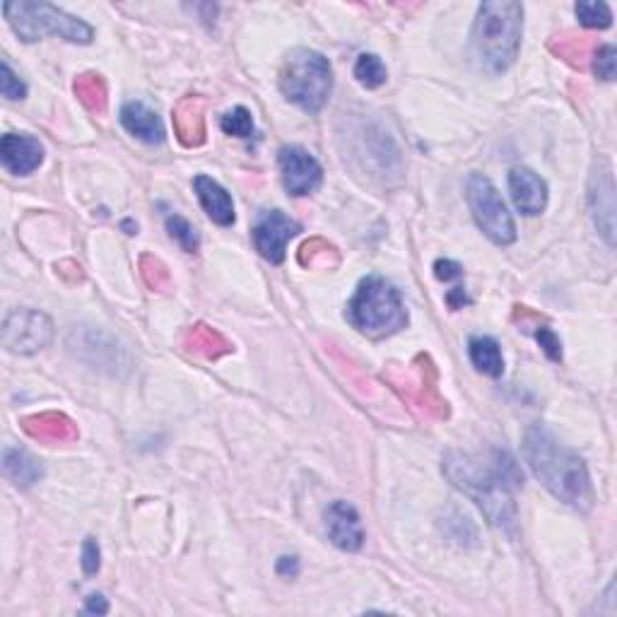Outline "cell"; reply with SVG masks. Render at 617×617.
Listing matches in <instances>:
<instances>
[{
  "instance_id": "1",
  "label": "cell",
  "mask_w": 617,
  "mask_h": 617,
  "mask_svg": "<svg viewBox=\"0 0 617 617\" xmlns=\"http://www.w3.org/2000/svg\"><path fill=\"white\" fill-rule=\"evenodd\" d=\"M444 473L451 485L473 499L492 526L511 533L516 528V504L511 490L524 485L519 463L507 451H492L490 463L475 461L461 451L444 456Z\"/></svg>"
},
{
  "instance_id": "2",
  "label": "cell",
  "mask_w": 617,
  "mask_h": 617,
  "mask_svg": "<svg viewBox=\"0 0 617 617\" xmlns=\"http://www.w3.org/2000/svg\"><path fill=\"white\" fill-rule=\"evenodd\" d=\"M524 458L533 475L560 502L581 514L591 511L596 495H593L591 475L584 458L557 442L555 434L545 430L543 425H533L526 430Z\"/></svg>"
},
{
  "instance_id": "3",
  "label": "cell",
  "mask_w": 617,
  "mask_h": 617,
  "mask_svg": "<svg viewBox=\"0 0 617 617\" xmlns=\"http://www.w3.org/2000/svg\"><path fill=\"white\" fill-rule=\"evenodd\" d=\"M524 34V5L514 0H490L478 8L470 46L478 66L499 75L514 66Z\"/></svg>"
},
{
  "instance_id": "4",
  "label": "cell",
  "mask_w": 617,
  "mask_h": 617,
  "mask_svg": "<svg viewBox=\"0 0 617 617\" xmlns=\"http://www.w3.org/2000/svg\"><path fill=\"white\" fill-rule=\"evenodd\" d=\"M348 321L362 336L384 340L408 326V309L401 292L389 280L369 275L357 285L355 297L350 299Z\"/></svg>"
},
{
  "instance_id": "5",
  "label": "cell",
  "mask_w": 617,
  "mask_h": 617,
  "mask_svg": "<svg viewBox=\"0 0 617 617\" xmlns=\"http://www.w3.org/2000/svg\"><path fill=\"white\" fill-rule=\"evenodd\" d=\"M280 92L287 102L319 114L333 92V70L326 56L311 49H295L280 68Z\"/></svg>"
},
{
  "instance_id": "6",
  "label": "cell",
  "mask_w": 617,
  "mask_h": 617,
  "mask_svg": "<svg viewBox=\"0 0 617 617\" xmlns=\"http://www.w3.org/2000/svg\"><path fill=\"white\" fill-rule=\"evenodd\" d=\"M3 15L17 37L27 41V44L39 41L46 34H58V37L73 41V44H92L94 39L92 27L87 22L63 13L61 8L51 3L17 0V3L3 5Z\"/></svg>"
},
{
  "instance_id": "7",
  "label": "cell",
  "mask_w": 617,
  "mask_h": 617,
  "mask_svg": "<svg viewBox=\"0 0 617 617\" xmlns=\"http://www.w3.org/2000/svg\"><path fill=\"white\" fill-rule=\"evenodd\" d=\"M466 201L473 213L475 225L497 246H509L516 242V225L507 203L485 174H470L466 181Z\"/></svg>"
},
{
  "instance_id": "8",
  "label": "cell",
  "mask_w": 617,
  "mask_h": 617,
  "mask_svg": "<svg viewBox=\"0 0 617 617\" xmlns=\"http://www.w3.org/2000/svg\"><path fill=\"white\" fill-rule=\"evenodd\" d=\"M54 340V323L44 311L15 309L5 316L3 345L13 355H34L49 348Z\"/></svg>"
},
{
  "instance_id": "9",
  "label": "cell",
  "mask_w": 617,
  "mask_h": 617,
  "mask_svg": "<svg viewBox=\"0 0 617 617\" xmlns=\"http://www.w3.org/2000/svg\"><path fill=\"white\" fill-rule=\"evenodd\" d=\"M302 232V225L292 217H287L282 210H268L258 217L254 227V246L266 261L280 266L285 261V251L290 239H295Z\"/></svg>"
},
{
  "instance_id": "10",
  "label": "cell",
  "mask_w": 617,
  "mask_h": 617,
  "mask_svg": "<svg viewBox=\"0 0 617 617\" xmlns=\"http://www.w3.org/2000/svg\"><path fill=\"white\" fill-rule=\"evenodd\" d=\"M589 210L601 237L608 246H615V179L613 167L601 160L593 169L589 184Z\"/></svg>"
},
{
  "instance_id": "11",
  "label": "cell",
  "mask_w": 617,
  "mask_h": 617,
  "mask_svg": "<svg viewBox=\"0 0 617 617\" xmlns=\"http://www.w3.org/2000/svg\"><path fill=\"white\" fill-rule=\"evenodd\" d=\"M280 172L282 184H285L290 196H309L323 181V169L316 162V157L299 145H290V148L280 150Z\"/></svg>"
},
{
  "instance_id": "12",
  "label": "cell",
  "mask_w": 617,
  "mask_h": 617,
  "mask_svg": "<svg viewBox=\"0 0 617 617\" xmlns=\"http://www.w3.org/2000/svg\"><path fill=\"white\" fill-rule=\"evenodd\" d=\"M326 533L333 545L345 552H357L364 545V528L360 514L350 502L336 499L331 507L326 509Z\"/></svg>"
},
{
  "instance_id": "13",
  "label": "cell",
  "mask_w": 617,
  "mask_h": 617,
  "mask_svg": "<svg viewBox=\"0 0 617 617\" xmlns=\"http://www.w3.org/2000/svg\"><path fill=\"white\" fill-rule=\"evenodd\" d=\"M509 191L516 210L526 217H536L548 208V184L528 167H514L509 172Z\"/></svg>"
},
{
  "instance_id": "14",
  "label": "cell",
  "mask_w": 617,
  "mask_h": 617,
  "mask_svg": "<svg viewBox=\"0 0 617 617\" xmlns=\"http://www.w3.org/2000/svg\"><path fill=\"white\" fill-rule=\"evenodd\" d=\"M0 160L10 174L27 176L37 172L44 162V145L32 135L8 133L0 140Z\"/></svg>"
},
{
  "instance_id": "15",
  "label": "cell",
  "mask_w": 617,
  "mask_h": 617,
  "mask_svg": "<svg viewBox=\"0 0 617 617\" xmlns=\"http://www.w3.org/2000/svg\"><path fill=\"white\" fill-rule=\"evenodd\" d=\"M121 126L126 128L133 138L143 140L148 145L164 143V123L155 109H150L143 102H126L121 107Z\"/></svg>"
},
{
  "instance_id": "16",
  "label": "cell",
  "mask_w": 617,
  "mask_h": 617,
  "mask_svg": "<svg viewBox=\"0 0 617 617\" xmlns=\"http://www.w3.org/2000/svg\"><path fill=\"white\" fill-rule=\"evenodd\" d=\"M22 430L44 444H70L78 439V427L63 413H39L22 420Z\"/></svg>"
},
{
  "instance_id": "17",
  "label": "cell",
  "mask_w": 617,
  "mask_h": 617,
  "mask_svg": "<svg viewBox=\"0 0 617 617\" xmlns=\"http://www.w3.org/2000/svg\"><path fill=\"white\" fill-rule=\"evenodd\" d=\"M174 131L176 138L186 145V148H196L205 140V102L201 97L181 99L174 107Z\"/></svg>"
},
{
  "instance_id": "18",
  "label": "cell",
  "mask_w": 617,
  "mask_h": 617,
  "mask_svg": "<svg viewBox=\"0 0 617 617\" xmlns=\"http://www.w3.org/2000/svg\"><path fill=\"white\" fill-rule=\"evenodd\" d=\"M193 188H196V196L198 201H201L203 210L208 213V217L215 222V225L220 227L234 225V203L225 188L205 174L193 179Z\"/></svg>"
},
{
  "instance_id": "19",
  "label": "cell",
  "mask_w": 617,
  "mask_h": 617,
  "mask_svg": "<svg viewBox=\"0 0 617 617\" xmlns=\"http://www.w3.org/2000/svg\"><path fill=\"white\" fill-rule=\"evenodd\" d=\"M3 473L10 483L22 487L37 485L41 478H44V466H41L39 458H34L32 454L22 449H5L3 451Z\"/></svg>"
},
{
  "instance_id": "20",
  "label": "cell",
  "mask_w": 617,
  "mask_h": 617,
  "mask_svg": "<svg viewBox=\"0 0 617 617\" xmlns=\"http://www.w3.org/2000/svg\"><path fill=\"white\" fill-rule=\"evenodd\" d=\"M468 355H470V362L475 364L478 372L492 376V379H497V376L504 374L502 348H499V343L495 338H490V336L470 338Z\"/></svg>"
},
{
  "instance_id": "21",
  "label": "cell",
  "mask_w": 617,
  "mask_h": 617,
  "mask_svg": "<svg viewBox=\"0 0 617 617\" xmlns=\"http://www.w3.org/2000/svg\"><path fill=\"white\" fill-rule=\"evenodd\" d=\"M184 345L193 352V355L205 357V360H217V357L227 355V352L232 350L227 340L222 338V333L205 326V323H198V326H193L191 331L186 333Z\"/></svg>"
},
{
  "instance_id": "22",
  "label": "cell",
  "mask_w": 617,
  "mask_h": 617,
  "mask_svg": "<svg viewBox=\"0 0 617 617\" xmlns=\"http://www.w3.org/2000/svg\"><path fill=\"white\" fill-rule=\"evenodd\" d=\"M75 94L87 111L92 114H104L107 111V82L102 80V75L97 73H85L75 80L73 85Z\"/></svg>"
},
{
  "instance_id": "23",
  "label": "cell",
  "mask_w": 617,
  "mask_h": 617,
  "mask_svg": "<svg viewBox=\"0 0 617 617\" xmlns=\"http://www.w3.org/2000/svg\"><path fill=\"white\" fill-rule=\"evenodd\" d=\"M355 78L362 87H367V90H376V87L386 85L389 73H386L384 61H381L379 56L362 54L355 63Z\"/></svg>"
},
{
  "instance_id": "24",
  "label": "cell",
  "mask_w": 617,
  "mask_h": 617,
  "mask_svg": "<svg viewBox=\"0 0 617 617\" xmlns=\"http://www.w3.org/2000/svg\"><path fill=\"white\" fill-rule=\"evenodd\" d=\"M550 49L555 51L557 56L564 58V61L569 63V66L574 68H584L586 58L591 56V41L586 37H564L560 41H552Z\"/></svg>"
},
{
  "instance_id": "25",
  "label": "cell",
  "mask_w": 617,
  "mask_h": 617,
  "mask_svg": "<svg viewBox=\"0 0 617 617\" xmlns=\"http://www.w3.org/2000/svg\"><path fill=\"white\" fill-rule=\"evenodd\" d=\"M579 22L589 29H608L613 25V10H610L608 3H601V0H581L574 8Z\"/></svg>"
},
{
  "instance_id": "26",
  "label": "cell",
  "mask_w": 617,
  "mask_h": 617,
  "mask_svg": "<svg viewBox=\"0 0 617 617\" xmlns=\"http://www.w3.org/2000/svg\"><path fill=\"white\" fill-rule=\"evenodd\" d=\"M167 232L186 254H196L201 249V234L196 232V227L181 215H169L167 217Z\"/></svg>"
},
{
  "instance_id": "27",
  "label": "cell",
  "mask_w": 617,
  "mask_h": 617,
  "mask_svg": "<svg viewBox=\"0 0 617 617\" xmlns=\"http://www.w3.org/2000/svg\"><path fill=\"white\" fill-rule=\"evenodd\" d=\"M220 128L227 135H234V138H251L254 135V116H251L249 109L237 107L222 116Z\"/></svg>"
},
{
  "instance_id": "28",
  "label": "cell",
  "mask_w": 617,
  "mask_h": 617,
  "mask_svg": "<svg viewBox=\"0 0 617 617\" xmlns=\"http://www.w3.org/2000/svg\"><path fill=\"white\" fill-rule=\"evenodd\" d=\"M328 256L338 258L336 249L331 244H326L323 239H311L299 249V263L302 266H331L328 263Z\"/></svg>"
},
{
  "instance_id": "29",
  "label": "cell",
  "mask_w": 617,
  "mask_h": 617,
  "mask_svg": "<svg viewBox=\"0 0 617 617\" xmlns=\"http://www.w3.org/2000/svg\"><path fill=\"white\" fill-rule=\"evenodd\" d=\"M0 92H3V97L10 99V102L27 97L25 80H20V75L10 68L8 61L0 63Z\"/></svg>"
},
{
  "instance_id": "30",
  "label": "cell",
  "mask_w": 617,
  "mask_h": 617,
  "mask_svg": "<svg viewBox=\"0 0 617 617\" xmlns=\"http://www.w3.org/2000/svg\"><path fill=\"white\" fill-rule=\"evenodd\" d=\"M615 68H617V51L613 44H603L593 51V73L598 78L610 82L615 80Z\"/></svg>"
},
{
  "instance_id": "31",
  "label": "cell",
  "mask_w": 617,
  "mask_h": 617,
  "mask_svg": "<svg viewBox=\"0 0 617 617\" xmlns=\"http://www.w3.org/2000/svg\"><path fill=\"white\" fill-rule=\"evenodd\" d=\"M140 270H143V278L148 282L150 287H155V290H164V287H169V270L164 266L162 261H157V258L152 256H143V261H140Z\"/></svg>"
},
{
  "instance_id": "32",
  "label": "cell",
  "mask_w": 617,
  "mask_h": 617,
  "mask_svg": "<svg viewBox=\"0 0 617 617\" xmlns=\"http://www.w3.org/2000/svg\"><path fill=\"white\" fill-rule=\"evenodd\" d=\"M82 572L87 574V577H94V574L99 572V567H102V550H99V543L94 538H87L85 543H82Z\"/></svg>"
},
{
  "instance_id": "33",
  "label": "cell",
  "mask_w": 617,
  "mask_h": 617,
  "mask_svg": "<svg viewBox=\"0 0 617 617\" xmlns=\"http://www.w3.org/2000/svg\"><path fill=\"white\" fill-rule=\"evenodd\" d=\"M536 340L540 343V348L545 350V355L550 357V360H555V362L562 360V340L555 336V331H552V328L538 326Z\"/></svg>"
},
{
  "instance_id": "34",
  "label": "cell",
  "mask_w": 617,
  "mask_h": 617,
  "mask_svg": "<svg viewBox=\"0 0 617 617\" xmlns=\"http://www.w3.org/2000/svg\"><path fill=\"white\" fill-rule=\"evenodd\" d=\"M434 275L444 282L458 280V278H463V266L456 261H449V258H439V261L434 263Z\"/></svg>"
},
{
  "instance_id": "35",
  "label": "cell",
  "mask_w": 617,
  "mask_h": 617,
  "mask_svg": "<svg viewBox=\"0 0 617 617\" xmlns=\"http://www.w3.org/2000/svg\"><path fill=\"white\" fill-rule=\"evenodd\" d=\"M85 613H92V615H107V613H109L107 598H104L102 593H92V596H87V601H85Z\"/></svg>"
},
{
  "instance_id": "36",
  "label": "cell",
  "mask_w": 617,
  "mask_h": 617,
  "mask_svg": "<svg viewBox=\"0 0 617 617\" xmlns=\"http://www.w3.org/2000/svg\"><path fill=\"white\" fill-rule=\"evenodd\" d=\"M275 572L280 574V577H297L299 574V560L295 555H285L278 560V567H275Z\"/></svg>"
},
{
  "instance_id": "37",
  "label": "cell",
  "mask_w": 617,
  "mask_h": 617,
  "mask_svg": "<svg viewBox=\"0 0 617 617\" xmlns=\"http://www.w3.org/2000/svg\"><path fill=\"white\" fill-rule=\"evenodd\" d=\"M446 302H449L451 309H463V304H468L470 299L466 297V290H463V287H454V290L446 295Z\"/></svg>"
}]
</instances>
